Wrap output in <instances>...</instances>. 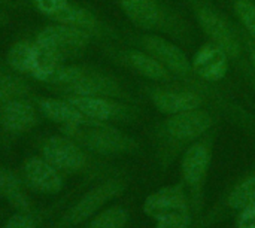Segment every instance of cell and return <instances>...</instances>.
Here are the masks:
<instances>
[{
    "mask_svg": "<svg viewBox=\"0 0 255 228\" xmlns=\"http://www.w3.org/2000/svg\"><path fill=\"white\" fill-rule=\"evenodd\" d=\"M39 111L43 116L48 119L61 124L63 127L66 125H73L78 124L84 119H87L67 99L66 100H58V99H42L39 102Z\"/></svg>",
    "mask_w": 255,
    "mask_h": 228,
    "instance_id": "obj_15",
    "label": "cell"
},
{
    "mask_svg": "<svg viewBox=\"0 0 255 228\" xmlns=\"http://www.w3.org/2000/svg\"><path fill=\"white\" fill-rule=\"evenodd\" d=\"M143 211L155 220L157 228H187L190 224L188 203L178 187H167L151 194Z\"/></svg>",
    "mask_w": 255,
    "mask_h": 228,
    "instance_id": "obj_3",
    "label": "cell"
},
{
    "mask_svg": "<svg viewBox=\"0 0 255 228\" xmlns=\"http://www.w3.org/2000/svg\"><path fill=\"white\" fill-rule=\"evenodd\" d=\"M155 106L164 114H181L197 109L202 103L200 97L191 93H169L160 91L154 96Z\"/></svg>",
    "mask_w": 255,
    "mask_h": 228,
    "instance_id": "obj_19",
    "label": "cell"
},
{
    "mask_svg": "<svg viewBox=\"0 0 255 228\" xmlns=\"http://www.w3.org/2000/svg\"><path fill=\"white\" fill-rule=\"evenodd\" d=\"M36 42L52 52L58 60L64 61L66 58H72L79 55L90 42V33L66 25V24H54L45 27L37 36Z\"/></svg>",
    "mask_w": 255,
    "mask_h": 228,
    "instance_id": "obj_4",
    "label": "cell"
},
{
    "mask_svg": "<svg viewBox=\"0 0 255 228\" xmlns=\"http://www.w3.org/2000/svg\"><path fill=\"white\" fill-rule=\"evenodd\" d=\"M0 124L9 133H25L37 125V114L25 99L10 102L0 109Z\"/></svg>",
    "mask_w": 255,
    "mask_h": 228,
    "instance_id": "obj_9",
    "label": "cell"
},
{
    "mask_svg": "<svg viewBox=\"0 0 255 228\" xmlns=\"http://www.w3.org/2000/svg\"><path fill=\"white\" fill-rule=\"evenodd\" d=\"M67 100L88 119L93 121H109L123 114L120 105L108 100L106 97H96V96H76L70 94Z\"/></svg>",
    "mask_w": 255,
    "mask_h": 228,
    "instance_id": "obj_12",
    "label": "cell"
},
{
    "mask_svg": "<svg viewBox=\"0 0 255 228\" xmlns=\"http://www.w3.org/2000/svg\"><path fill=\"white\" fill-rule=\"evenodd\" d=\"M239 228H255V203L244 208L239 215Z\"/></svg>",
    "mask_w": 255,
    "mask_h": 228,
    "instance_id": "obj_28",
    "label": "cell"
},
{
    "mask_svg": "<svg viewBox=\"0 0 255 228\" xmlns=\"http://www.w3.org/2000/svg\"><path fill=\"white\" fill-rule=\"evenodd\" d=\"M236 12L248 28V31L255 37V3L251 0H238Z\"/></svg>",
    "mask_w": 255,
    "mask_h": 228,
    "instance_id": "obj_25",
    "label": "cell"
},
{
    "mask_svg": "<svg viewBox=\"0 0 255 228\" xmlns=\"http://www.w3.org/2000/svg\"><path fill=\"white\" fill-rule=\"evenodd\" d=\"M227 54L218 45H205L194 57L193 67L208 81H220L227 72Z\"/></svg>",
    "mask_w": 255,
    "mask_h": 228,
    "instance_id": "obj_13",
    "label": "cell"
},
{
    "mask_svg": "<svg viewBox=\"0 0 255 228\" xmlns=\"http://www.w3.org/2000/svg\"><path fill=\"white\" fill-rule=\"evenodd\" d=\"M145 48L163 64H166L167 67H170L173 72L185 75L190 70V64L188 60L185 57V54L175 46L173 43L160 39V37H145Z\"/></svg>",
    "mask_w": 255,
    "mask_h": 228,
    "instance_id": "obj_14",
    "label": "cell"
},
{
    "mask_svg": "<svg viewBox=\"0 0 255 228\" xmlns=\"http://www.w3.org/2000/svg\"><path fill=\"white\" fill-rule=\"evenodd\" d=\"M127 60L133 69H136L140 75H143L149 79H155V81L167 79V72H166L164 66L160 64L158 60H155L146 54L131 52V54H128Z\"/></svg>",
    "mask_w": 255,
    "mask_h": 228,
    "instance_id": "obj_21",
    "label": "cell"
},
{
    "mask_svg": "<svg viewBox=\"0 0 255 228\" xmlns=\"http://www.w3.org/2000/svg\"><path fill=\"white\" fill-rule=\"evenodd\" d=\"M0 196L21 212L30 211V199L24 191L22 182L10 170L0 167Z\"/></svg>",
    "mask_w": 255,
    "mask_h": 228,
    "instance_id": "obj_18",
    "label": "cell"
},
{
    "mask_svg": "<svg viewBox=\"0 0 255 228\" xmlns=\"http://www.w3.org/2000/svg\"><path fill=\"white\" fill-rule=\"evenodd\" d=\"M9 66L19 75H28L36 81L46 82L54 70L63 64L52 52L34 42H18L7 52Z\"/></svg>",
    "mask_w": 255,
    "mask_h": 228,
    "instance_id": "obj_2",
    "label": "cell"
},
{
    "mask_svg": "<svg viewBox=\"0 0 255 228\" xmlns=\"http://www.w3.org/2000/svg\"><path fill=\"white\" fill-rule=\"evenodd\" d=\"M1 228H36V221L28 212H21L13 215Z\"/></svg>",
    "mask_w": 255,
    "mask_h": 228,
    "instance_id": "obj_27",
    "label": "cell"
},
{
    "mask_svg": "<svg viewBox=\"0 0 255 228\" xmlns=\"http://www.w3.org/2000/svg\"><path fill=\"white\" fill-rule=\"evenodd\" d=\"M121 182H106L100 187H96L90 193H87L63 218V224L67 227L78 226L82 221L88 220L91 215H94L103 205H106L111 199L117 197L123 191Z\"/></svg>",
    "mask_w": 255,
    "mask_h": 228,
    "instance_id": "obj_6",
    "label": "cell"
},
{
    "mask_svg": "<svg viewBox=\"0 0 255 228\" xmlns=\"http://www.w3.org/2000/svg\"><path fill=\"white\" fill-rule=\"evenodd\" d=\"M126 15L139 27L152 28L160 21V10L154 0H121Z\"/></svg>",
    "mask_w": 255,
    "mask_h": 228,
    "instance_id": "obj_17",
    "label": "cell"
},
{
    "mask_svg": "<svg viewBox=\"0 0 255 228\" xmlns=\"http://www.w3.org/2000/svg\"><path fill=\"white\" fill-rule=\"evenodd\" d=\"M212 124V119L208 114L202 111H187L176 114L167 121V131L181 140H188L205 133Z\"/></svg>",
    "mask_w": 255,
    "mask_h": 228,
    "instance_id": "obj_10",
    "label": "cell"
},
{
    "mask_svg": "<svg viewBox=\"0 0 255 228\" xmlns=\"http://www.w3.org/2000/svg\"><path fill=\"white\" fill-rule=\"evenodd\" d=\"M251 58H253V61H254L255 64V46L251 49Z\"/></svg>",
    "mask_w": 255,
    "mask_h": 228,
    "instance_id": "obj_29",
    "label": "cell"
},
{
    "mask_svg": "<svg viewBox=\"0 0 255 228\" xmlns=\"http://www.w3.org/2000/svg\"><path fill=\"white\" fill-rule=\"evenodd\" d=\"M70 94L76 96H96V97H111L118 94L120 87L111 78L100 72L81 67L76 78L67 85Z\"/></svg>",
    "mask_w": 255,
    "mask_h": 228,
    "instance_id": "obj_8",
    "label": "cell"
},
{
    "mask_svg": "<svg viewBox=\"0 0 255 228\" xmlns=\"http://www.w3.org/2000/svg\"><path fill=\"white\" fill-rule=\"evenodd\" d=\"M209 149L199 143L190 148L184 157L182 163V170H184V178L190 185H199L208 170L209 166Z\"/></svg>",
    "mask_w": 255,
    "mask_h": 228,
    "instance_id": "obj_16",
    "label": "cell"
},
{
    "mask_svg": "<svg viewBox=\"0 0 255 228\" xmlns=\"http://www.w3.org/2000/svg\"><path fill=\"white\" fill-rule=\"evenodd\" d=\"M22 176L27 187L42 194H55L63 188L60 170L51 166L43 157L28 158L22 167Z\"/></svg>",
    "mask_w": 255,
    "mask_h": 228,
    "instance_id": "obj_7",
    "label": "cell"
},
{
    "mask_svg": "<svg viewBox=\"0 0 255 228\" xmlns=\"http://www.w3.org/2000/svg\"><path fill=\"white\" fill-rule=\"evenodd\" d=\"M42 157L57 170L76 172L85 164V154L70 137L54 136L42 145Z\"/></svg>",
    "mask_w": 255,
    "mask_h": 228,
    "instance_id": "obj_5",
    "label": "cell"
},
{
    "mask_svg": "<svg viewBox=\"0 0 255 228\" xmlns=\"http://www.w3.org/2000/svg\"><path fill=\"white\" fill-rule=\"evenodd\" d=\"M27 93L28 87L19 76L0 73V109L10 102L25 99Z\"/></svg>",
    "mask_w": 255,
    "mask_h": 228,
    "instance_id": "obj_22",
    "label": "cell"
},
{
    "mask_svg": "<svg viewBox=\"0 0 255 228\" xmlns=\"http://www.w3.org/2000/svg\"><path fill=\"white\" fill-rule=\"evenodd\" d=\"M128 215L124 209L121 208H111L100 215H97L91 224L90 228H124L127 224Z\"/></svg>",
    "mask_w": 255,
    "mask_h": 228,
    "instance_id": "obj_23",
    "label": "cell"
},
{
    "mask_svg": "<svg viewBox=\"0 0 255 228\" xmlns=\"http://www.w3.org/2000/svg\"><path fill=\"white\" fill-rule=\"evenodd\" d=\"M199 19L205 31L215 40V43L229 57H236L239 54L241 51L239 42L223 18H220L215 12L209 9H203L199 12Z\"/></svg>",
    "mask_w": 255,
    "mask_h": 228,
    "instance_id": "obj_11",
    "label": "cell"
},
{
    "mask_svg": "<svg viewBox=\"0 0 255 228\" xmlns=\"http://www.w3.org/2000/svg\"><path fill=\"white\" fill-rule=\"evenodd\" d=\"M31 1L39 12H42L51 18L55 13H58L69 3V0H31Z\"/></svg>",
    "mask_w": 255,
    "mask_h": 228,
    "instance_id": "obj_26",
    "label": "cell"
},
{
    "mask_svg": "<svg viewBox=\"0 0 255 228\" xmlns=\"http://www.w3.org/2000/svg\"><path fill=\"white\" fill-rule=\"evenodd\" d=\"M230 206L236 208V209H244L250 205L255 203V176L244 181L241 185H238L235 188V191L230 194L229 199Z\"/></svg>",
    "mask_w": 255,
    "mask_h": 228,
    "instance_id": "obj_24",
    "label": "cell"
},
{
    "mask_svg": "<svg viewBox=\"0 0 255 228\" xmlns=\"http://www.w3.org/2000/svg\"><path fill=\"white\" fill-rule=\"evenodd\" d=\"M52 18L60 24H66V25L84 30L87 33H91L97 28V19L90 10L75 6V4H70V3H67Z\"/></svg>",
    "mask_w": 255,
    "mask_h": 228,
    "instance_id": "obj_20",
    "label": "cell"
},
{
    "mask_svg": "<svg viewBox=\"0 0 255 228\" xmlns=\"http://www.w3.org/2000/svg\"><path fill=\"white\" fill-rule=\"evenodd\" d=\"M63 131L67 137L99 154L123 152L133 145V142L117 128L88 118L78 124L63 127Z\"/></svg>",
    "mask_w": 255,
    "mask_h": 228,
    "instance_id": "obj_1",
    "label": "cell"
}]
</instances>
